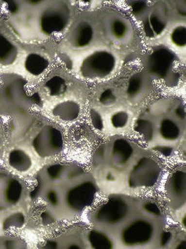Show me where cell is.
Listing matches in <instances>:
<instances>
[{
    "label": "cell",
    "mask_w": 186,
    "mask_h": 249,
    "mask_svg": "<svg viewBox=\"0 0 186 249\" xmlns=\"http://www.w3.org/2000/svg\"><path fill=\"white\" fill-rule=\"evenodd\" d=\"M69 12L68 6L62 2H56L48 6L42 12L40 18L41 31L49 35L59 33L68 23Z\"/></svg>",
    "instance_id": "cell-1"
},
{
    "label": "cell",
    "mask_w": 186,
    "mask_h": 249,
    "mask_svg": "<svg viewBox=\"0 0 186 249\" xmlns=\"http://www.w3.org/2000/svg\"><path fill=\"white\" fill-rule=\"evenodd\" d=\"M115 65V57L107 51H97L84 60L82 74L88 78H102L110 74Z\"/></svg>",
    "instance_id": "cell-2"
},
{
    "label": "cell",
    "mask_w": 186,
    "mask_h": 249,
    "mask_svg": "<svg viewBox=\"0 0 186 249\" xmlns=\"http://www.w3.org/2000/svg\"><path fill=\"white\" fill-rule=\"evenodd\" d=\"M159 174L158 166L152 160L144 158L135 166L130 174L129 183L132 187L152 186Z\"/></svg>",
    "instance_id": "cell-3"
},
{
    "label": "cell",
    "mask_w": 186,
    "mask_h": 249,
    "mask_svg": "<svg viewBox=\"0 0 186 249\" xmlns=\"http://www.w3.org/2000/svg\"><path fill=\"white\" fill-rule=\"evenodd\" d=\"M34 143L39 154L50 156L59 152L62 148V136L58 130L48 126L38 134Z\"/></svg>",
    "instance_id": "cell-4"
},
{
    "label": "cell",
    "mask_w": 186,
    "mask_h": 249,
    "mask_svg": "<svg viewBox=\"0 0 186 249\" xmlns=\"http://www.w3.org/2000/svg\"><path fill=\"white\" fill-rule=\"evenodd\" d=\"M174 60V55L170 51L160 49L154 51L150 56L149 69L153 75L163 78L168 74Z\"/></svg>",
    "instance_id": "cell-5"
},
{
    "label": "cell",
    "mask_w": 186,
    "mask_h": 249,
    "mask_svg": "<svg viewBox=\"0 0 186 249\" xmlns=\"http://www.w3.org/2000/svg\"><path fill=\"white\" fill-rule=\"evenodd\" d=\"M95 189L94 185L89 182L73 188L67 196L69 206L76 210L83 208L94 198Z\"/></svg>",
    "instance_id": "cell-6"
},
{
    "label": "cell",
    "mask_w": 186,
    "mask_h": 249,
    "mask_svg": "<svg viewBox=\"0 0 186 249\" xmlns=\"http://www.w3.org/2000/svg\"><path fill=\"white\" fill-rule=\"evenodd\" d=\"M152 229L149 223L144 221L135 222L123 233V239L127 244H143L150 240Z\"/></svg>",
    "instance_id": "cell-7"
},
{
    "label": "cell",
    "mask_w": 186,
    "mask_h": 249,
    "mask_svg": "<svg viewBox=\"0 0 186 249\" xmlns=\"http://www.w3.org/2000/svg\"><path fill=\"white\" fill-rule=\"evenodd\" d=\"M126 204L119 200H112L102 207L97 215L101 222L115 223L126 214Z\"/></svg>",
    "instance_id": "cell-8"
},
{
    "label": "cell",
    "mask_w": 186,
    "mask_h": 249,
    "mask_svg": "<svg viewBox=\"0 0 186 249\" xmlns=\"http://www.w3.org/2000/svg\"><path fill=\"white\" fill-rule=\"evenodd\" d=\"M94 37V29L86 21L77 24L70 35V41L76 48H83L89 45Z\"/></svg>",
    "instance_id": "cell-9"
},
{
    "label": "cell",
    "mask_w": 186,
    "mask_h": 249,
    "mask_svg": "<svg viewBox=\"0 0 186 249\" xmlns=\"http://www.w3.org/2000/svg\"><path fill=\"white\" fill-rule=\"evenodd\" d=\"M17 50L7 38L0 34V63L3 65H10L15 61Z\"/></svg>",
    "instance_id": "cell-10"
},
{
    "label": "cell",
    "mask_w": 186,
    "mask_h": 249,
    "mask_svg": "<svg viewBox=\"0 0 186 249\" xmlns=\"http://www.w3.org/2000/svg\"><path fill=\"white\" fill-rule=\"evenodd\" d=\"M132 146L126 140L118 139L113 146V156L118 164H124L127 162L133 154Z\"/></svg>",
    "instance_id": "cell-11"
},
{
    "label": "cell",
    "mask_w": 186,
    "mask_h": 249,
    "mask_svg": "<svg viewBox=\"0 0 186 249\" xmlns=\"http://www.w3.org/2000/svg\"><path fill=\"white\" fill-rule=\"evenodd\" d=\"M48 62L43 56L32 53L27 57L25 61V68L34 75H39L47 68Z\"/></svg>",
    "instance_id": "cell-12"
},
{
    "label": "cell",
    "mask_w": 186,
    "mask_h": 249,
    "mask_svg": "<svg viewBox=\"0 0 186 249\" xmlns=\"http://www.w3.org/2000/svg\"><path fill=\"white\" fill-rule=\"evenodd\" d=\"M9 161L12 167L18 171H27L31 165L30 158L21 150L12 151L9 155Z\"/></svg>",
    "instance_id": "cell-13"
},
{
    "label": "cell",
    "mask_w": 186,
    "mask_h": 249,
    "mask_svg": "<svg viewBox=\"0 0 186 249\" xmlns=\"http://www.w3.org/2000/svg\"><path fill=\"white\" fill-rule=\"evenodd\" d=\"M54 111L62 120H73L78 116L79 107L75 102H66L59 105Z\"/></svg>",
    "instance_id": "cell-14"
},
{
    "label": "cell",
    "mask_w": 186,
    "mask_h": 249,
    "mask_svg": "<svg viewBox=\"0 0 186 249\" xmlns=\"http://www.w3.org/2000/svg\"><path fill=\"white\" fill-rule=\"evenodd\" d=\"M129 31L128 25L123 19L112 18L108 24V31L112 37L118 40L123 39Z\"/></svg>",
    "instance_id": "cell-15"
},
{
    "label": "cell",
    "mask_w": 186,
    "mask_h": 249,
    "mask_svg": "<svg viewBox=\"0 0 186 249\" xmlns=\"http://www.w3.org/2000/svg\"><path fill=\"white\" fill-rule=\"evenodd\" d=\"M160 131L163 138L169 140L178 139L180 133L177 124L174 121L169 119L162 121Z\"/></svg>",
    "instance_id": "cell-16"
},
{
    "label": "cell",
    "mask_w": 186,
    "mask_h": 249,
    "mask_svg": "<svg viewBox=\"0 0 186 249\" xmlns=\"http://www.w3.org/2000/svg\"><path fill=\"white\" fill-rule=\"evenodd\" d=\"M171 190L173 194H176L178 197L185 195L186 175L184 172L178 171L172 176L170 181Z\"/></svg>",
    "instance_id": "cell-17"
},
{
    "label": "cell",
    "mask_w": 186,
    "mask_h": 249,
    "mask_svg": "<svg viewBox=\"0 0 186 249\" xmlns=\"http://www.w3.org/2000/svg\"><path fill=\"white\" fill-rule=\"evenodd\" d=\"M10 178L6 175L0 174V210L11 206L9 200L8 186Z\"/></svg>",
    "instance_id": "cell-18"
},
{
    "label": "cell",
    "mask_w": 186,
    "mask_h": 249,
    "mask_svg": "<svg viewBox=\"0 0 186 249\" xmlns=\"http://www.w3.org/2000/svg\"><path fill=\"white\" fill-rule=\"evenodd\" d=\"M89 239L92 247L94 248L108 249L111 247V242L108 239L98 231H91L89 234Z\"/></svg>",
    "instance_id": "cell-19"
},
{
    "label": "cell",
    "mask_w": 186,
    "mask_h": 249,
    "mask_svg": "<svg viewBox=\"0 0 186 249\" xmlns=\"http://www.w3.org/2000/svg\"><path fill=\"white\" fill-rule=\"evenodd\" d=\"M143 79L142 75L135 74L130 80L127 89V94L131 97L136 96L142 90Z\"/></svg>",
    "instance_id": "cell-20"
},
{
    "label": "cell",
    "mask_w": 186,
    "mask_h": 249,
    "mask_svg": "<svg viewBox=\"0 0 186 249\" xmlns=\"http://www.w3.org/2000/svg\"><path fill=\"white\" fill-rule=\"evenodd\" d=\"M152 123L146 120H139L135 126V130L142 135L147 140L152 138L153 130Z\"/></svg>",
    "instance_id": "cell-21"
},
{
    "label": "cell",
    "mask_w": 186,
    "mask_h": 249,
    "mask_svg": "<svg viewBox=\"0 0 186 249\" xmlns=\"http://www.w3.org/2000/svg\"><path fill=\"white\" fill-rule=\"evenodd\" d=\"M47 88L51 94L57 95L65 91L66 85L63 78L56 76L47 83Z\"/></svg>",
    "instance_id": "cell-22"
},
{
    "label": "cell",
    "mask_w": 186,
    "mask_h": 249,
    "mask_svg": "<svg viewBox=\"0 0 186 249\" xmlns=\"http://www.w3.org/2000/svg\"><path fill=\"white\" fill-rule=\"evenodd\" d=\"M148 22L154 35L161 34L166 28L165 20L158 14L151 15Z\"/></svg>",
    "instance_id": "cell-23"
},
{
    "label": "cell",
    "mask_w": 186,
    "mask_h": 249,
    "mask_svg": "<svg viewBox=\"0 0 186 249\" xmlns=\"http://www.w3.org/2000/svg\"><path fill=\"white\" fill-rule=\"evenodd\" d=\"M172 42L179 47H184L186 44V28L180 26L176 28L171 34Z\"/></svg>",
    "instance_id": "cell-24"
},
{
    "label": "cell",
    "mask_w": 186,
    "mask_h": 249,
    "mask_svg": "<svg viewBox=\"0 0 186 249\" xmlns=\"http://www.w3.org/2000/svg\"><path fill=\"white\" fill-rule=\"evenodd\" d=\"M128 120V116L124 111H120L115 114L111 119V123L115 127H121L126 125Z\"/></svg>",
    "instance_id": "cell-25"
},
{
    "label": "cell",
    "mask_w": 186,
    "mask_h": 249,
    "mask_svg": "<svg viewBox=\"0 0 186 249\" xmlns=\"http://www.w3.org/2000/svg\"><path fill=\"white\" fill-rule=\"evenodd\" d=\"M99 100L102 104L110 105L116 101V97L111 89H108L102 92Z\"/></svg>",
    "instance_id": "cell-26"
},
{
    "label": "cell",
    "mask_w": 186,
    "mask_h": 249,
    "mask_svg": "<svg viewBox=\"0 0 186 249\" xmlns=\"http://www.w3.org/2000/svg\"><path fill=\"white\" fill-rule=\"evenodd\" d=\"M91 117L94 126L99 129H101L102 126V120L100 115L95 111H91Z\"/></svg>",
    "instance_id": "cell-27"
},
{
    "label": "cell",
    "mask_w": 186,
    "mask_h": 249,
    "mask_svg": "<svg viewBox=\"0 0 186 249\" xmlns=\"http://www.w3.org/2000/svg\"><path fill=\"white\" fill-rule=\"evenodd\" d=\"M146 3L142 1L134 2L132 5L133 11L134 14L139 15L146 8Z\"/></svg>",
    "instance_id": "cell-28"
},
{
    "label": "cell",
    "mask_w": 186,
    "mask_h": 249,
    "mask_svg": "<svg viewBox=\"0 0 186 249\" xmlns=\"http://www.w3.org/2000/svg\"><path fill=\"white\" fill-rule=\"evenodd\" d=\"M62 170V167L60 165H54L50 168L48 170V173H49L50 177L52 178H57L59 177L61 171Z\"/></svg>",
    "instance_id": "cell-29"
},
{
    "label": "cell",
    "mask_w": 186,
    "mask_h": 249,
    "mask_svg": "<svg viewBox=\"0 0 186 249\" xmlns=\"http://www.w3.org/2000/svg\"><path fill=\"white\" fill-rule=\"evenodd\" d=\"M145 208L147 211H148V212L153 213H155V214H157V213H159V209L154 204H147L146 205Z\"/></svg>",
    "instance_id": "cell-30"
},
{
    "label": "cell",
    "mask_w": 186,
    "mask_h": 249,
    "mask_svg": "<svg viewBox=\"0 0 186 249\" xmlns=\"http://www.w3.org/2000/svg\"><path fill=\"white\" fill-rule=\"evenodd\" d=\"M48 200L50 201V202L54 204H54H56L57 202H58L56 193H54V191H51V192L48 194Z\"/></svg>",
    "instance_id": "cell-31"
},
{
    "label": "cell",
    "mask_w": 186,
    "mask_h": 249,
    "mask_svg": "<svg viewBox=\"0 0 186 249\" xmlns=\"http://www.w3.org/2000/svg\"><path fill=\"white\" fill-rule=\"evenodd\" d=\"M160 153L163 155L168 156L171 154L172 149L169 147H159L158 148Z\"/></svg>",
    "instance_id": "cell-32"
},
{
    "label": "cell",
    "mask_w": 186,
    "mask_h": 249,
    "mask_svg": "<svg viewBox=\"0 0 186 249\" xmlns=\"http://www.w3.org/2000/svg\"><path fill=\"white\" fill-rule=\"evenodd\" d=\"M9 10L12 13H16L18 11V5L15 2H8Z\"/></svg>",
    "instance_id": "cell-33"
},
{
    "label": "cell",
    "mask_w": 186,
    "mask_h": 249,
    "mask_svg": "<svg viewBox=\"0 0 186 249\" xmlns=\"http://www.w3.org/2000/svg\"><path fill=\"white\" fill-rule=\"evenodd\" d=\"M171 237V234L169 232H165L163 234L162 238V243L163 245H165L168 242Z\"/></svg>",
    "instance_id": "cell-34"
},
{
    "label": "cell",
    "mask_w": 186,
    "mask_h": 249,
    "mask_svg": "<svg viewBox=\"0 0 186 249\" xmlns=\"http://www.w3.org/2000/svg\"><path fill=\"white\" fill-rule=\"evenodd\" d=\"M175 113L177 116L180 118H184L185 116V112L182 108H178L175 111Z\"/></svg>",
    "instance_id": "cell-35"
},
{
    "label": "cell",
    "mask_w": 186,
    "mask_h": 249,
    "mask_svg": "<svg viewBox=\"0 0 186 249\" xmlns=\"http://www.w3.org/2000/svg\"><path fill=\"white\" fill-rule=\"evenodd\" d=\"M30 2L31 3V4H39V3H40L41 1H30Z\"/></svg>",
    "instance_id": "cell-36"
}]
</instances>
